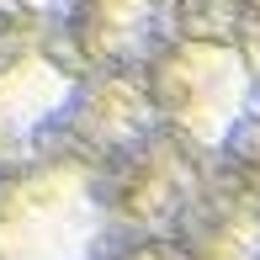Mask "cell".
I'll return each mask as SVG.
<instances>
[{
	"mask_svg": "<svg viewBox=\"0 0 260 260\" xmlns=\"http://www.w3.org/2000/svg\"><path fill=\"white\" fill-rule=\"evenodd\" d=\"M186 122H191L197 138L207 144H223L234 138L255 112V80L244 69L239 53L229 48H197L191 69H186Z\"/></svg>",
	"mask_w": 260,
	"mask_h": 260,
	"instance_id": "obj_1",
	"label": "cell"
}]
</instances>
